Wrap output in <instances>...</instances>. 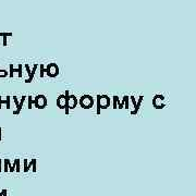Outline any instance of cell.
Instances as JSON below:
<instances>
[{"mask_svg": "<svg viewBox=\"0 0 196 196\" xmlns=\"http://www.w3.org/2000/svg\"><path fill=\"white\" fill-rule=\"evenodd\" d=\"M3 104H6L7 105V99H3L2 97H0V108H1V106H2Z\"/></svg>", "mask_w": 196, "mask_h": 196, "instance_id": "21", "label": "cell"}, {"mask_svg": "<svg viewBox=\"0 0 196 196\" xmlns=\"http://www.w3.org/2000/svg\"><path fill=\"white\" fill-rule=\"evenodd\" d=\"M38 67H39V69H40L39 76H40V77H43V76H44V74H45V67H44V64H39Z\"/></svg>", "mask_w": 196, "mask_h": 196, "instance_id": "17", "label": "cell"}, {"mask_svg": "<svg viewBox=\"0 0 196 196\" xmlns=\"http://www.w3.org/2000/svg\"><path fill=\"white\" fill-rule=\"evenodd\" d=\"M79 104V99L76 98L75 95H69L68 96V109L71 110V109H74Z\"/></svg>", "mask_w": 196, "mask_h": 196, "instance_id": "8", "label": "cell"}, {"mask_svg": "<svg viewBox=\"0 0 196 196\" xmlns=\"http://www.w3.org/2000/svg\"><path fill=\"white\" fill-rule=\"evenodd\" d=\"M2 170V169H1V160H0V171Z\"/></svg>", "mask_w": 196, "mask_h": 196, "instance_id": "24", "label": "cell"}, {"mask_svg": "<svg viewBox=\"0 0 196 196\" xmlns=\"http://www.w3.org/2000/svg\"><path fill=\"white\" fill-rule=\"evenodd\" d=\"M45 73L49 77H56L59 75V68L56 63H49L47 65V68L45 69Z\"/></svg>", "mask_w": 196, "mask_h": 196, "instance_id": "6", "label": "cell"}, {"mask_svg": "<svg viewBox=\"0 0 196 196\" xmlns=\"http://www.w3.org/2000/svg\"><path fill=\"white\" fill-rule=\"evenodd\" d=\"M14 72H17V75L19 76H22V64H20L19 65V69L17 70H15V69H13V65H10V76H13L14 75Z\"/></svg>", "mask_w": 196, "mask_h": 196, "instance_id": "9", "label": "cell"}, {"mask_svg": "<svg viewBox=\"0 0 196 196\" xmlns=\"http://www.w3.org/2000/svg\"><path fill=\"white\" fill-rule=\"evenodd\" d=\"M110 106V98L107 95H97V114H100L101 109H107Z\"/></svg>", "mask_w": 196, "mask_h": 196, "instance_id": "1", "label": "cell"}, {"mask_svg": "<svg viewBox=\"0 0 196 196\" xmlns=\"http://www.w3.org/2000/svg\"><path fill=\"white\" fill-rule=\"evenodd\" d=\"M119 97L118 96H114V105H112V108L114 109H118V104H119Z\"/></svg>", "mask_w": 196, "mask_h": 196, "instance_id": "14", "label": "cell"}, {"mask_svg": "<svg viewBox=\"0 0 196 196\" xmlns=\"http://www.w3.org/2000/svg\"><path fill=\"white\" fill-rule=\"evenodd\" d=\"M14 163H15V171H17V172H20V171H21L20 159H15V160H14Z\"/></svg>", "mask_w": 196, "mask_h": 196, "instance_id": "15", "label": "cell"}, {"mask_svg": "<svg viewBox=\"0 0 196 196\" xmlns=\"http://www.w3.org/2000/svg\"><path fill=\"white\" fill-rule=\"evenodd\" d=\"M23 165H24V172H29L30 170H31V168H32V165H33V160L31 159V161L29 162V160L27 159H24L23 160Z\"/></svg>", "mask_w": 196, "mask_h": 196, "instance_id": "12", "label": "cell"}, {"mask_svg": "<svg viewBox=\"0 0 196 196\" xmlns=\"http://www.w3.org/2000/svg\"><path fill=\"white\" fill-rule=\"evenodd\" d=\"M69 91H65L64 95H59L57 98V106L60 109H65V114H69V109H68V96H69Z\"/></svg>", "mask_w": 196, "mask_h": 196, "instance_id": "2", "label": "cell"}, {"mask_svg": "<svg viewBox=\"0 0 196 196\" xmlns=\"http://www.w3.org/2000/svg\"><path fill=\"white\" fill-rule=\"evenodd\" d=\"M26 99L29 100V109H32V108H33V97L29 96Z\"/></svg>", "mask_w": 196, "mask_h": 196, "instance_id": "18", "label": "cell"}, {"mask_svg": "<svg viewBox=\"0 0 196 196\" xmlns=\"http://www.w3.org/2000/svg\"><path fill=\"white\" fill-rule=\"evenodd\" d=\"M94 98L91 95H83L79 99V104L83 109H91L94 106Z\"/></svg>", "mask_w": 196, "mask_h": 196, "instance_id": "3", "label": "cell"}, {"mask_svg": "<svg viewBox=\"0 0 196 196\" xmlns=\"http://www.w3.org/2000/svg\"><path fill=\"white\" fill-rule=\"evenodd\" d=\"M165 96L163 95H160V94H157L154 96L153 98V106L155 109H162L166 107V104H165Z\"/></svg>", "mask_w": 196, "mask_h": 196, "instance_id": "5", "label": "cell"}, {"mask_svg": "<svg viewBox=\"0 0 196 196\" xmlns=\"http://www.w3.org/2000/svg\"><path fill=\"white\" fill-rule=\"evenodd\" d=\"M10 98H11V97H6V99H7V108L8 109H10Z\"/></svg>", "mask_w": 196, "mask_h": 196, "instance_id": "22", "label": "cell"}, {"mask_svg": "<svg viewBox=\"0 0 196 196\" xmlns=\"http://www.w3.org/2000/svg\"><path fill=\"white\" fill-rule=\"evenodd\" d=\"M8 162H9L8 159L5 160V171H8Z\"/></svg>", "mask_w": 196, "mask_h": 196, "instance_id": "23", "label": "cell"}, {"mask_svg": "<svg viewBox=\"0 0 196 196\" xmlns=\"http://www.w3.org/2000/svg\"><path fill=\"white\" fill-rule=\"evenodd\" d=\"M33 165H32V171L33 172H36L37 171V166H36V163H37V160L35 159V158H33Z\"/></svg>", "mask_w": 196, "mask_h": 196, "instance_id": "16", "label": "cell"}, {"mask_svg": "<svg viewBox=\"0 0 196 196\" xmlns=\"http://www.w3.org/2000/svg\"><path fill=\"white\" fill-rule=\"evenodd\" d=\"M47 104H48V100H47L45 95H37L34 99H33V105H34L37 109L46 108Z\"/></svg>", "mask_w": 196, "mask_h": 196, "instance_id": "4", "label": "cell"}, {"mask_svg": "<svg viewBox=\"0 0 196 196\" xmlns=\"http://www.w3.org/2000/svg\"><path fill=\"white\" fill-rule=\"evenodd\" d=\"M37 68H38V64H34V65H33V70H32V71H31V74H30V76L27 77V79H26V80H25V83H31L32 81H33V79H34L35 73H36Z\"/></svg>", "mask_w": 196, "mask_h": 196, "instance_id": "10", "label": "cell"}, {"mask_svg": "<svg viewBox=\"0 0 196 196\" xmlns=\"http://www.w3.org/2000/svg\"><path fill=\"white\" fill-rule=\"evenodd\" d=\"M26 98H27V97H26V96H22V99H21V100H20V102L17 104V110H15L14 112H13V114H20L21 109H22V107H23V104H24V101H25V100H26Z\"/></svg>", "mask_w": 196, "mask_h": 196, "instance_id": "11", "label": "cell"}, {"mask_svg": "<svg viewBox=\"0 0 196 196\" xmlns=\"http://www.w3.org/2000/svg\"><path fill=\"white\" fill-rule=\"evenodd\" d=\"M12 35H13L12 33H0V36H2L3 38H5V37L7 38L8 36H12Z\"/></svg>", "mask_w": 196, "mask_h": 196, "instance_id": "19", "label": "cell"}, {"mask_svg": "<svg viewBox=\"0 0 196 196\" xmlns=\"http://www.w3.org/2000/svg\"><path fill=\"white\" fill-rule=\"evenodd\" d=\"M129 98H130V100L132 101V104H133V106H134V109L131 111V114H132V116H135V114L138 112L139 108H141V105H142L143 99H144V96H139L137 100H135V97L134 96H130Z\"/></svg>", "mask_w": 196, "mask_h": 196, "instance_id": "7", "label": "cell"}, {"mask_svg": "<svg viewBox=\"0 0 196 196\" xmlns=\"http://www.w3.org/2000/svg\"><path fill=\"white\" fill-rule=\"evenodd\" d=\"M129 98V96H126V95H125L124 97H123V100L121 102H119V104H118V109H123L124 108V104H125V100L128 99Z\"/></svg>", "mask_w": 196, "mask_h": 196, "instance_id": "13", "label": "cell"}, {"mask_svg": "<svg viewBox=\"0 0 196 196\" xmlns=\"http://www.w3.org/2000/svg\"><path fill=\"white\" fill-rule=\"evenodd\" d=\"M7 75H8V72L5 70H0V76H7Z\"/></svg>", "mask_w": 196, "mask_h": 196, "instance_id": "20", "label": "cell"}]
</instances>
